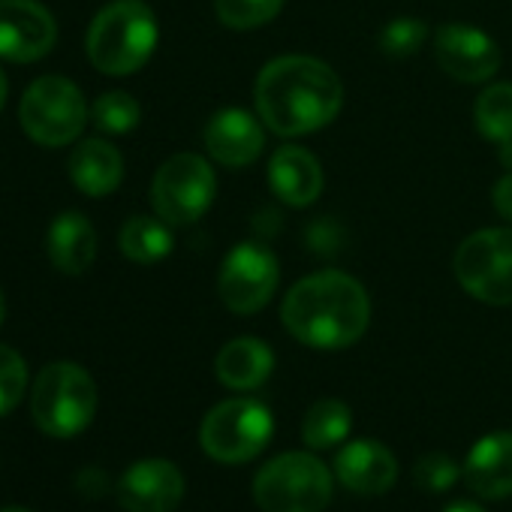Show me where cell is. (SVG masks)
<instances>
[{
	"label": "cell",
	"instance_id": "obj_28",
	"mask_svg": "<svg viewBox=\"0 0 512 512\" xmlns=\"http://www.w3.org/2000/svg\"><path fill=\"white\" fill-rule=\"evenodd\" d=\"M458 476H461V470H458L455 461H452L449 455H443V452H428V455H422V458L416 461V467H413V479L419 482V488L434 491V494L449 491V488L458 482Z\"/></svg>",
	"mask_w": 512,
	"mask_h": 512
},
{
	"label": "cell",
	"instance_id": "obj_27",
	"mask_svg": "<svg viewBox=\"0 0 512 512\" xmlns=\"http://www.w3.org/2000/svg\"><path fill=\"white\" fill-rule=\"evenodd\" d=\"M28 389V365L22 353L0 344V416H7Z\"/></svg>",
	"mask_w": 512,
	"mask_h": 512
},
{
	"label": "cell",
	"instance_id": "obj_34",
	"mask_svg": "<svg viewBox=\"0 0 512 512\" xmlns=\"http://www.w3.org/2000/svg\"><path fill=\"white\" fill-rule=\"evenodd\" d=\"M7 317V299H4V290H0V323Z\"/></svg>",
	"mask_w": 512,
	"mask_h": 512
},
{
	"label": "cell",
	"instance_id": "obj_17",
	"mask_svg": "<svg viewBox=\"0 0 512 512\" xmlns=\"http://www.w3.org/2000/svg\"><path fill=\"white\" fill-rule=\"evenodd\" d=\"M464 485L485 497V500H503L512 494V431H497L482 437L464 467H461Z\"/></svg>",
	"mask_w": 512,
	"mask_h": 512
},
{
	"label": "cell",
	"instance_id": "obj_11",
	"mask_svg": "<svg viewBox=\"0 0 512 512\" xmlns=\"http://www.w3.org/2000/svg\"><path fill=\"white\" fill-rule=\"evenodd\" d=\"M434 61L437 67L464 85H482L491 76H497L503 55L500 46L479 28L449 22L440 25L434 34Z\"/></svg>",
	"mask_w": 512,
	"mask_h": 512
},
{
	"label": "cell",
	"instance_id": "obj_2",
	"mask_svg": "<svg viewBox=\"0 0 512 512\" xmlns=\"http://www.w3.org/2000/svg\"><path fill=\"white\" fill-rule=\"evenodd\" d=\"M284 329L305 347L344 350L371 326V296L347 272L326 269L302 278L284 296Z\"/></svg>",
	"mask_w": 512,
	"mask_h": 512
},
{
	"label": "cell",
	"instance_id": "obj_7",
	"mask_svg": "<svg viewBox=\"0 0 512 512\" xmlns=\"http://www.w3.org/2000/svg\"><path fill=\"white\" fill-rule=\"evenodd\" d=\"M275 434L272 410L256 398H229L208 410L199 428L205 455L220 464H241L256 458Z\"/></svg>",
	"mask_w": 512,
	"mask_h": 512
},
{
	"label": "cell",
	"instance_id": "obj_1",
	"mask_svg": "<svg viewBox=\"0 0 512 512\" xmlns=\"http://www.w3.org/2000/svg\"><path fill=\"white\" fill-rule=\"evenodd\" d=\"M253 103L269 133L296 139L311 136L338 118L344 106V85L320 58L281 55L256 76Z\"/></svg>",
	"mask_w": 512,
	"mask_h": 512
},
{
	"label": "cell",
	"instance_id": "obj_4",
	"mask_svg": "<svg viewBox=\"0 0 512 512\" xmlns=\"http://www.w3.org/2000/svg\"><path fill=\"white\" fill-rule=\"evenodd\" d=\"M97 413L94 377L76 362H52L40 371L31 389V416L49 437L82 434Z\"/></svg>",
	"mask_w": 512,
	"mask_h": 512
},
{
	"label": "cell",
	"instance_id": "obj_30",
	"mask_svg": "<svg viewBox=\"0 0 512 512\" xmlns=\"http://www.w3.org/2000/svg\"><path fill=\"white\" fill-rule=\"evenodd\" d=\"M491 199H494V208H497V214L512 226V172H506L497 184H494V193H491Z\"/></svg>",
	"mask_w": 512,
	"mask_h": 512
},
{
	"label": "cell",
	"instance_id": "obj_3",
	"mask_svg": "<svg viewBox=\"0 0 512 512\" xmlns=\"http://www.w3.org/2000/svg\"><path fill=\"white\" fill-rule=\"evenodd\" d=\"M157 40L160 31L148 4H142V0H115L91 22L85 49L88 61L100 73L130 76L151 61Z\"/></svg>",
	"mask_w": 512,
	"mask_h": 512
},
{
	"label": "cell",
	"instance_id": "obj_32",
	"mask_svg": "<svg viewBox=\"0 0 512 512\" xmlns=\"http://www.w3.org/2000/svg\"><path fill=\"white\" fill-rule=\"evenodd\" d=\"M500 163L506 166V172H512V139L500 142Z\"/></svg>",
	"mask_w": 512,
	"mask_h": 512
},
{
	"label": "cell",
	"instance_id": "obj_23",
	"mask_svg": "<svg viewBox=\"0 0 512 512\" xmlns=\"http://www.w3.org/2000/svg\"><path fill=\"white\" fill-rule=\"evenodd\" d=\"M473 121L479 136L491 142H509L512 139V82H494L488 85L473 106Z\"/></svg>",
	"mask_w": 512,
	"mask_h": 512
},
{
	"label": "cell",
	"instance_id": "obj_5",
	"mask_svg": "<svg viewBox=\"0 0 512 512\" xmlns=\"http://www.w3.org/2000/svg\"><path fill=\"white\" fill-rule=\"evenodd\" d=\"M332 491L335 476L311 452H284L253 479V500L263 512H323Z\"/></svg>",
	"mask_w": 512,
	"mask_h": 512
},
{
	"label": "cell",
	"instance_id": "obj_20",
	"mask_svg": "<svg viewBox=\"0 0 512 512\" xmlns=\"http://www.w3.org/2000/svg\"><path fill=\"white\" fill-rule=\"evenodd\" d=\"M70 178L85 196L103 199L118 190L124 178V157L103 139H85L70 154Z\"/></svg>",
	"mask_w": 512,
	"mask_h": 512
},
{
	"label": "cell",
	"instance_id": "obj_33",
	"mask_svg": "<svg viewBox=\"0 0 512 512\" xmlns=\"http://www.w3.org/2000/svg\"><path fill=\"white\" fill-rule=\"evenodd\" d=\"M7 94H10V85H7V76H4V70H0V109L7 106Z\"/></svg>",
	"mask_w": 512,
	"mask_h": 512
},
{
	"label": "cell",
	"instance_id": "obj_22",
	"mask_svg": "<svg viewBox=\"0 0 512 512\" xmlns=\"http://www.w3.org/2000/svg\"><path fill=\"white\" fill-rule=\"evenodd\" d=\"M350 425H353L350 407L338 398H323L305 413L302 437L311 449H332L350 434Z\"/></svg>",
	"mask_w": 512,
	"mask_h": 512
},
{
	"label": "cell",
	"instance_id": "obj_8",
	"mask_svg": "<svg viewBox=\"0 0 512 512\" xmlns=\"http://www.w3.org/2000/svg\"><path fill=\"white\" fill-rule=\"evenodd\" d=\"M19 121L34 142L46 148H64L82 136L88 103L76 82L64 76H40L22 97Z\"/></svg>",
	"mask_w": 512,
	"mask_h": 512
},
{
	"label": "cell",
	"instance_id": "obj_12",
	"mask_svg": "<svg viewBox=\"0 0 512 512\" xmlns=\"http://www.w3.org/2000/svg\"><path fill=\"white\" fill-rule=\"evenodd\" d=\"M58 25L37 0H0V58L34 64L55 49Z\"/></svg>",
	"mask_w": 512,
	"mask_h": 512
},
{
	"label": "cell",
	"instance_id": "obj_14",
	"mask_svg": "<svg viewBox=\"0 0 512 512\" xmlns=\"http://www.w3.org/2000/svg\"><path fill=\"white\" fill-rule=\"evenodd\" d=\"M205 148L208 157L226 169L250 166L266 148V124L244 109H220L205 124Z\"/></svg>",
	"mask_w": 512,
	"mask_h": 512
},
{
	"label": "cell",
	"instance_id": "obj_25",
	"mask_svg": "<svg viewBox=\"0 0 512 512\" xmlns=\"http://www.w3.org/2000/svg\"><path fill=\"white\" fill-rule=\"evenodd\" d=\"M284 10V0H214V13L229 31H256Z\"/></svg>",
	"mask_w": 512,
	"mask_h": 512
},
{
	"label": "cell",
	"instance_id": "obj_13",
	"mask_svg": "<svg viewBox=\"0 0 512 512\" xmlns=\"http://www.w3.org/2000/svg\"><path fill=\"white\" fill-rule=\"evenodd\" d=\"M115 494L127 512H172L184 497V476L166 458H145L124 470Z\"/></svg>",
	"mask_w": 512,
	"mask_h": 512
},
{
	"label": "cell",
	"instance_id": "obj_29",
	"mask_svg": "<svg viewBox=\"0 0 512 512\" xmlns=\"http://www.w3.org/2000/svg\"><path fill=\"white\" fill-rule=\"evenodd\" d=\"M76 491L88 500H100L109 491V476L100 467H82L76 476Z\"/></svg>",
	"mask_w": 512,
	"mask_h": 512
},
{
	"label": "cell",
	"instance_id": "obj_24",
	"mask_svg": "<svg viewBox=\"0 0 512 512\" xmlns=\"http://www.w3.org/2000/svg\"><path fill=\"white\" fill-rule=\"evenodd\" d=\"M91 118H94L97 130L112 133V136H124V133L139 127L142 109H139L136 97L127 94V91H106V94H100L94 100Z\"/></svg>",
	"mask_w": 512,
	"mask_h": 512
},
{
	"label": "cell",
	"instance_id": "obj_6",
	"mask_svg": "<svg viewBox=\"0 0 512 512\" xmlns=\"http://www.w3.org/2000/svg\"><path fill=\"white\" fill-rule=\"evenodd\" d=\"M452 272L476 302L512 305V226H488L467 235L452 256Z\"/></svg>",
	"mask_w": 512,
	"mask_h": 512
},
{
	"label": "cell",
	"instance_id": "obj_16",
	"mask_svg": "<svg viewBox=\"0 0 512 512\" xmlns=\"http://www.w3.org/2000/svg\"><path fill=\"white\" fill-rule=\"evenodd\" d=\"M269 187L272 193L293 205L308 208L323 193V166L317 154H311L302 145H281L269 157Z\"/></svg>",
	"mask_w": 512,
	"mask_h": 512
},
{
	"label": "cell",
	"instance_id": "obj_19",
	"mask_svg": "<svg viewBox=\"0 0 512 512\" xmlns=\"http://www.w3.org/2000/svg\"><path fill=\"white\" fill-rule=\"evenodd\" d=\"M97 256V232L82 211H64L49 226V260L64 275H85Z\"/></svg>",
	"mask_w": 512,
	"mask_h": 512
},
{
	"label": "cell",
	"instance_id": "obj_15",
	"mask_svg": "<svg viewBox=\"0 0 512 512\" xmlns=\"http://www.w3.org/2000/svg\"><path fill=\"white\" fill-rule=\"evenodd\" d=\"M335 476L344 488L362 497H377L389 491L398 479V461L395 455L377 443V440H356L347 443L335 455Z\"/></svg>",
	"mask_w": 512,
	"mask_h": 512
},
{
	"label": "cell",
	"instance_id": "obj_21",
	"mask_svg": "<svg viewBox=\"0 0 512 512\" xmlns=\"http://www.w3.org/2000/svg\"><path fill=\"white\" fill-rule=\"evenodd\" d=\"M118 244H121V253L130 263L151 266V263H160L163 256L172 253V229L160 217L136 214L121 226Z\"/></svg>",
	"mask_w": 512,
	"mask_h": 512
},
{
	"label": "cell",
	"instance_id": "obj_9",
	"mask_svg": "<svg viewBox=\"0 0 512 512\" xmlns=\"http://www.w3.org/2000/svg\"><path fill=\"white\" fill-rule=\"evenodd\" d=\"M217 175L202 154H172L151 181V205L169 226L196 223L214 202Z\"/></svg>",
	"mask_w": 512,
	"mask_h": 512
},
{
	"label": "cell",
	"instance_id": "obj_26",
	"mask_svg": "<svg viewBox=\"0 0 512 512\" xmlns=\"http://www.w3.org/2000/svg\"><path fill=\"white\" fill-rule=\"evenodd\" d=\"M428 40V25L422 19H395L380 31V52L389 58H410Z\"/></svg>",
	"mask_w": 512,
	"mask_h": 512
},
{
	"label": "cell",
	"instance_id": "obj_31",
	"mask_svg": "<svg viewBox=\"0 0 512 512\" xmlns=\"http://www.w3.org/2000/svg\"><path fill=\"white\" fill-rule=\"evenodd\" d=\"M443 512H485L479 503H473V500H455V503H449Z\"/></svg>",
	"mask_w": 512,
	"mask_h": 512
},
{
	"label": "cell",
	"instance_id": "obj_10",
	"mask_svg": "<svg viewBox=\"0 0 512 512\" xmlns=\"http://www.w3.org/2000/svg\"><path fill=\"white\" fill-rule=\"evenodd\" d=\"M281 284L278 256L260 241L235 244L217 272V296L238 317L260 314Z\"/></svg>",
	"mask_w": 512,
	"mask_h": 512
},
{
	"label": "cell",
	"instance_id": "obj_35",
	"mask_svg": "<svg viewBox=\"0 0 512 512\" xmlns=\"http://www.w3.org/2000/svg\"><path fill=\"white\" fill-rule=\"evenodd\" d=\"M0 512H31V509H25V506H7V509H0Z\"/></svg>",
	"mask_w": 512,
	"mask_h": 512
},
{
	"label": "cell",
	"instance_id": "obj_18",
	"mask_svg": "<svg viewBox=\"0 0 512 512\" xmlns=\"http://www.w3.org/2000/svg\"><path fill=\"white\" fill-rule=\"evenodd\" d=\"M275 371V353L266 341L260 338H232L229 344L220 347L214 359V374L226 389L235 392H250L260 389Z\"/></svg>",
	"mask_w": 512,
	"mask_h": 512
}]
</instances>
